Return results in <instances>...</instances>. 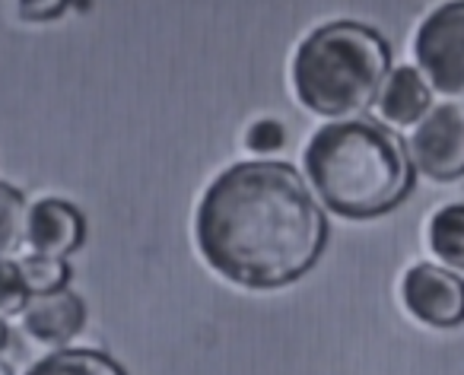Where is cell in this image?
I'll use <instances>...</instances> for the list:
<instances>
[{
  "label": "cell",
  "instance_id": "obj_14",
  "mask_svg": "<svg viewBox=\"0 0 464 375\" xmlns=\"http://www.w3.org/2000/svg\"><path fill=\"white\" fill-rule=\"evenodd\" d=\"M29 296L33 293H29L26 280H23L20 261L0 258V318L23 315Z\"/></svg>",
  "mask_w": 464,
  "mask_h": 375
},
{
  "label": "cell",
  "instance_id": "obj_11",
  "mask_svg": "<svg viewBox=\"0 0 464 375\" xmlns=\"http://www.w3.org/2000/svg\"><path fill=\"white\" fill-rule=\"evenodd\" d=\"M26 375H128L109 353L99 350H54Z\"/></svg>",
  "mask_w": 464,
  "mask_h": 375
},
{
  "label": "cell",
  "instance_id": "obj_18",
  "mask_svg": "<svg viewBox=\"0 0 464 375\" xmlns=\"http://www.w3.org/2000/svg\"><path fill=\"white\" fill-rule=\"evenodd\" d=\"M0 375H14V369H10V366H7V362H4V360H0Z\"/></svg>",
  "mask_w": 464,
  "mask_h": 375
},
{
  "label": "cell",
  "instance_id": "obj_16",
  "mask_svg": "<svg viewBox=\"0 0 464 375\" xmlns=\"http://www.w3.org/2000/svg\"><path fill=\"white\" fill-rule=\"evenodd\" d=\"M67 7L71 0H20V16L26 23H48L58 20Z\"/></svg>",
  "mask_w": 464,
  "mask_h": 375
},
{
  "label": "cell",
  "instance_id": "obj_9",
  "mask_svg": "<svg viewBox=\"0 0 464 375\" xmlns=\"http://www.w3.org/2000/svg\"><path fill=\"white\" fill-rule=\"evenodd\" d=\"M432 109V90L417 67H398L388 73L379 92V111L388 124L411 128Z\"/></svg>",
  "mask_w": 464,
  "mask_h": 375
},
{
  "label": "cell",
  "instance_id": "obj_6",
  "mask_svg": "<svg viewBox=\"0 0 464 375\" xmlns=\"http://www.w3.org/2000/svg\"><path fill=\"white\" fill-rule=\"evenodd\" d=\"M401 299L430 328H458L464 322V280L439 264H413L401 280Z\"/></svg>",
  "mask_w": 464,
  "mask_h": 375
},
{
  "label": "cell",
  "instance_id": "obj_10",
  "mask_svg": "<svg viewBox=\"0 0 464 375\" xmlns=\"http://www.w3.org/2000/svg\"><path fill=\"white\" fill-rule=\"evenodd\" d=\"M430 252L442 264L464 271V204H449L430 220Z\"/></svg>",
  "mask_w": 464,
  "mask_h": 375
},
{
  "label": "cell",
  "instance_id": "obj_8",
  "mask_svg": "<svg viewBox=\"0 0 464 375\" xmlns=\"http://www.w3.org/2000/svg\"><path fill=\"white\" fill-rule=\"evenodd\" d=\"M86 239V220L71 201L61 197H45V201L29 207V229L26 242L35 255H54L67 258Z\"/></svg>",
  "mask_w": 464,
  "mask_h": 375
},
{
  "label": "cell",
  "instance_id": "obj_17",
  "mask_svg": "<svg viewBox=\"0 0 464 375\" xmlns=\"http://www.w3.org/2000/svg\"><path fill=\"white\" fill-rule=\"evenodd\" d=\"M7 343H10V328H7V322L0 318V353L7 350Z\"/></svg>",
  "mask_w": 464,
  "mask_h": 375
},
{
  "label": "cell",
  "instance_id": "obj_3",
  "mask_svg": "<svg viewBox=\"0 0 464 375\" xmlns=\"http://www.w3.org/2000/svg\"><path fill=\"white\" fill-rule=\"evenodd\" d=\"M392 73V48L362 23H324L293 58V90L309 111L343 121L379 99Z\"/></svg>",
  "mask_w": 464,
  "mask_h": 375
},
{
  "label": "cell",
  "instance_id": "obj_2",
  "mask_svg": "<svg viewBox=\"0 0 464 375\" xmlns=\"http://www.w3.org/2000/svg\"><path fill=\"white\" fill-rule=\"evenodd\" d=\"M312 195L343 220H372L413 191L404 140L369 118H343L315 130L303 153Z\"/></svg>",
  "mask_w": 464,
  "mask_h": 375
},
{
  "label": "cell",
  "instance_id": "obj_4",
  "mask_svg": "<svg viewBox=\"0 0 464 375\" xmlns=\"http://www.w3.org/2000/svg\"><path fill=\"white\" fill-rule=\"evenodd\" d=\"M413 54L430 90L464 102V0H449L426 16L413 39Z\"/></svg>",
  "mask_w": 464,
  "mask_h": 375
},
{
  "label": "cell",
  "instance_id": "obj_12",
  "mask_svg": "<svg viewBox=\"0 0 464 375\" xmlns=\"http://www.w3.org/2000/svg\"><path fill=\"white\" fill-rule=\"evenodd\" d=\"M29 207L20 188L0 181V258H10L26 245Z\"/></svg>",
  "mask_w": 464,
  "mask_h": 375
},
{
  "label": "cell",
  "instance_id": "obj_13",
  "mask_svg": "<svg viewBox=\"0 0 464 375\" xmlns=\"http://www.w3.org/2000/svg\"><path fill=\"white\" fill-rule=\"evenodd\" d=\"M23 280H26L29 293L39 296V293H54V290H67L71 284V264L64 258H54V255H29L20 261Z\"/></svg>",
  "mask_w": 464,
  "mask_h": 375
},
{
  "label": "cell",
  "instance_id": "obj_15",
  "mask_svg": "<svg viewBox=\"0 0 464 375\" xmlns=\"http://www.w3.org/2000/svg\"><path fill=\"white\" fill-rule=\"evenodd\" d=\"M286 134H284V124L274 121V118H265V121H255L252 128H248L246 134V147L252 149V153H277L280 147H284Z\"/></svg>",
  "mask_w": 464,
  "mask_h": 375
},
{
  "label": "cell",
  "instance_id": "obj_7",
  "mask_svg": "<svg viewBox=\"0 0 464 375\" xmlns=\"http://www.w3.org/2000/svg\"><path fill=\"white\" fill-rule=\"evenodd\" d=\"M86 303L73 290H54L29 296L23 309V328L39 343L54 350H67V343L83 331Z\"/></svg>",
  "mask_w": 464,
  "mask_h": 375
},
{
  "label": "cell",
  "instance_id": "obj_1",
  "mask_svg": "<svg viewBox=\"0 0 464 375\" xmlns=\"http://www.w3.org/2000/svg\"><path fill=\"white\" fill-rule=\"evenodd\" d=\"M204 261L242 290H280L312 271L328 216L309 181L277 159L239 162L213 178L194 214Z\"/></svg>",
  "mask_w": 464,
  "mask_h": 375
},
{
  "label": "cell",
  "instance_id": "obj_5",
  "mask_svg": "<svg viewBox=\"0 0 464 375\" xmlns=\"http://www.w3.org/2000/svg\"><path fill=\"white\" fill-rule=\"evenodd\" d=\"M413 172L432 181H455L464 175V105H432L411 134Z\"/></svg>",
  "mask_w": 464,
  "mask_h": 375
}]
</instances>
